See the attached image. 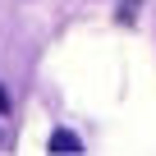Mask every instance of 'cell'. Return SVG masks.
<instances>
[{"instance_id": "6da1fadb", "label": "cell", "mask_w": 156, "mask_h": 156, "mask_svg": "<svg viewBox=\"0 0 156 156\" xmlns=\"http://www.w3.org/2000/svg\"><path fill=\"white\" fill-rule=\"evenodd\" d=\"M51 151H64V156H73V151H83V142H78L69 129H55V133H51Z\"/></svg>"}, {"instance_id": "7a4b0ae2", "label": "cell", "mask_w": 156, "mask_h": 156, "mask_svg": "<svg viewBox=\"0 0 156 156\" xmlns=\"http://www.w3.org/2000/svg\"><path fill=\"white\" fill-rule=\"evenodd\" d=\"M138 19V0H124V5H119V23H133Z\"/></svg>"}]
</instances>
